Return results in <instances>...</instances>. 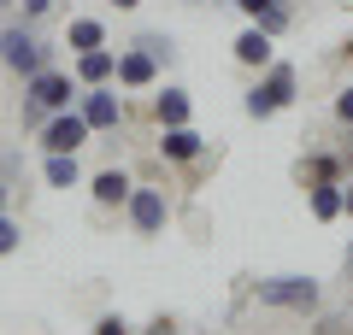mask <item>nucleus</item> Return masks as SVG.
Segmentation results:
<instances>
[{"instance_id": "a211bd4d", "label": "nucleus", "mask_w": 353, "mask_h": 335, "mask_svg": "<svg viewBox=\"0 0 353 335\" xmlns=\"http://www.w3.org/2000/svg\"><path fill=\"white\" fill-rule=\"evenodd\" d=\"M65 48L71 53L106 48V18H71V24H65Z\"/></svg>"}, {"instance_id": "7c9ffc66", "label": "nucleus", "mask_w": 353, "mask_h": 335, "mask_svg": "<svg viewBox=\"0 0 353 335\" xmlns=\"http://www.w3.org/2000/svg\"><path fill=\"white\" fill-rule=\"evenodd\" d=\"M0 30H6V18H0Z\"/></svg>"}, {"instance_id": "0eeeda50", "label": "nucleus", "mask_w": 353, "mask_h": 335, "mask_svg": "<svg viewBox=\"0 0 353 335\" xmlns=\"http://www.w3.org/2000/svg\"><path fill=\"white\" fill-rule=\"evenodd\" d=\"M124 218H130V230L136 236H165V223H171V194L165 188H130V200H124Z\"/></svg>"}, {"instance_id": "f03ea898", "label": "nucleus", "mask_w": 353, "mask_h": 335, "mask_svg": "<svg viewBox=\"0 0 353 335\" xmlns=\"http://www.w3.org/2000/svg\"><path fill=\"white\" fill-rule=\"evenodd\" d=\"M294 100H301V65L294 59H271L259 77H253V88L241 94V112H248L253 124H265V118L289 112Z\"/></svg>"}, {"instance_id": "4468645a", "label": "nucleus", "mask_w": 353, "mask_h": 335, "mask_svg": "<svg viewBox=\"0 0 353 335\" xmlns=\"http://www.w3.org/2000/svg\"><path fill=\"white\" fill-rule=\"evenodd\" d=\"M130 188H136V176H130L124 165H106V171L88 176V194H94V206H124Z\"/></svg>"}, {"instance_id": "7ed1b4c3", "label": "nucleus", "mask_w": 353, "mask_h": 335, "mask_svg": "<svg viewBox=\"0 0 353 335\" xmlns=\"http://www.w3.org/2000/svg\"><path fill=\"white\" fill-rule=\"evenodd\" d=\"M253 300H259L265 312H294V318H312V312L324 306V288H318V276L283 271V276H259V283H253Z\"/></svg>"}, {"instance_id": "6ab92c4d", "label": "nucleus", "mask_w": 353, "mask_h": 335, "mask_svg": "<svg viewBox=\"0 0 353 335\" xmlns=\"http://www.w3.org/2000/svg\"><path fill=\"white\" fill-rule=\"evenodd\" d=\"M136 48H141V53H153L159 65H171V59H176V36H171V30H141Z\"/></svg>"}, {"instance_id": "ddd939ff", "label": "nucleus", "mask_w": 353, "mask_h": 335, "mask_svg": "<svg viewBox=\"0 0 353 335\" xmlns=\"http://www.w3.org/2000/svg\"><path fill=\"white\" fill-rule=\"evenodd\" d=\"M206 153V136L194 124H171V130H159V159L165 165H194Z\"/></svg>"}, {"instance_id": "9b49d317", "label": "nucleus", "mask_w": 353, "mask_h": 335, "mask_svg": "<svg viewBox=\"0 0 353 335\" xmlns=\"http://www.w3.org/2000/svg\"><path fill=\"white\" fill-rule=\"evenodd\" d=\"M153 124H159V130L194 124V94L183 83H159V88H153Z\"/></svg>"}, {"instance_id": "393cba45", "label": "nucleus", "mask_w": 353, "mask_h": 335, "mask_svg": "<svg viewBox=\"0 0 353 335\" xmlns=\"http://www.w3.org/2000/svg\"><path fill=\"white\" fill-rule=\"evenodd\" d=\"M341 218H353V183H341Z\"/></svg>"}, {"instance_id": "6e6552de", "label": "nucleus", "mask_w": 353, "mask_h": 335, "mask_svg": "<svg viewBox=\"0 0 353 335\" xmlns=\"http://www.w3.org/2000/svg\"><path fill=\"white\" fill-rule=\"evenodd\" d=\"M118 88H130V94H153V88H159V59L141 53L136 41L118 48Z\"/></svg>"}, {"instance_id": "1a4fd4ad", "label": "nucleus", "mask_w": 353, "mask_h": 335, "mask_svg": "<svg viewBox=\"0 0 353 335\" xmlns=\"http://www.w3.org/2000/svg\"><path fill=\"white\" fill-rule=\"evenodd\" d=\"M230 59H236L241 71H265V65L277 59V36L259 30V24H241V36L230 41Z\"/></svg>"}, {"instance_id": "423d86ee", "label": "nucleus", "mask_w": 353, "mask_h": 335, "mask_svg": "<svg viewBox=\"0 0 353 335\" xmlns=\"http://www.w3.org/2000/svg\"><path fill=\"white\" fill-rule=\"evenodd\" d=\"M77 112L88 118L94 136H118L130 106H124V94H118V83H101V88H83V94H77Z\"/></svg>"}, {"instance_id": "aec40b11", "label": "nucleus", "mask_w": 353, "mask_h": 335, "mask_svg": "<svg viewBox=\"0 0 353 335\" xmlns=\"http://www.w3.org/2000/svg\"><path fill=\"white\" fill-rule=\"evenodd\" d=\"M18 247H24V223H18L12 212H0V259H12Z\"/></svg>"}, {"instance_id": "5701e85b", "label": "nucleus", "mask_w": 353, "mask_h": 335, "mask_svg": "<svg viewBox=\"0 0 353 335\" xmlns=\"http://www.w3.org/2000/svg\"><path fill=\"white\" fill-rule=\"evenodd\" d=\"M336 124H341V130H353V83H347V88H336Z\"/></svg>"}, {"instance_id": "412c9836", "label": "nucleus", "mask_w": 353, "mask_h": 335, "mask_svg": "<svg viewBox=\"0 0 353 335\" xmlns=\"http://www.w3.org/2000/svg\"><path fill=\"white\" fill-rule=\"evenodd\" d=\"M94 335H136V329H130L124 312H101V318H94Z\"/></svg>"}, {"instance_id": "a878e982", "label": "nucleus", "mask_w": 353, "mask_h": 335, "mask_svg": "<svg viewBox=\"0 0 353 335\" xmlns=\"http://www.w3.org/2000/svg\"><path fill=\"white\" fill-rule=\"evenodd\" d=\"M112 6H118V12H136V6H141V0H112Z\"/></svg>"}, {"instance_id": "f8f14e48", "label": "nucleus", "mask_w": 353, "mask_h": 335, "mask_svg": "<svg viewBox=\"0 0 353 335\" xmlns=\"http://www.w3.org/2000/svg\"><path fill=\"white\" fill-rule=\"evenodd\" d=\"M71 77H77L83 88L118 83V48H88V53H71Z\"/></svg>"}, {"instance_id": "4be33fe9", "label": "nucleus", "mask_w": 353, "mask_h": 335, "mask_svg": "<svg viewBox=\"0 0 353 335\" xmlns=\"http://www.w3.org/2000/svg\"><path fill=\"white\" fill-rule=\"evenodd\" d=\"M12 12H18V18H30V24H41V18L53 12V0H12Z\"/></svg>"}, {"instance_id": "c85d7f7f", "label": "nucleus", "mask_w": 353, "mask_h": 335, "mask_svg": "<svg viewBox=\"0 0 353 335\" xmlns=\"http://www.w3.org/2000/svg\"><path fill=\"white\" fill-rule=\"evenodd\" d=\"M6 200H12V188H0V212H6Z\"/></svg>"}, {"instance_id": "b1692460", "label": "nucleus", "mask_w": 353, "mask_h": 335, "mask_svg": "<svg viewBox=\"0 0 353 335\" xmlns=\"http://www.w3.org/2000/svg\"><path fill=\"white\" fill-rule=\"evenodd\" d=\"M141 335H183V329H176L171 318H153V323H148V329H141Z\"/></svg>"}, {"instance_id": "20e7f679", "label": "nucleus", "mask_w": 353, "mask_h": 335, "mask_svg": "<svg viewBox=\"0 0 353 335\" xmlns=\"http://www.w3.org/2000/svg\"><path fill=\"white\" fill-rule=\"evenodd\" d=\"M0 65L12 77H36L41 65H53V41L41 36L30 18H12V24L0 30Z\"/></svg>"}, {"instance_id": "2eb2a0df", "label": "nucleus", "mask_w": 353, "mask_h": 335, "mask_svg": "<svg viewBox=\"0 0 353 335\" xmlns=\"http://www.w3.org/2000/svg\"><path fill=\"white\" fill-rule=\"evenodd\" d=\"M341 171H347V159H341V153H306L301 165H294V176H301V183H341Z\"/></svg>"}, {"instance_id": "cd10ccee", "label": "nucleus", "mask_w": 353, "mask_h": 335, "mask_svg": "<svg viewBox=\"0 0 353 335\" xmlns=\"http://www.w3.org/2000/svg\"><path fill=\"white\" fill-rule=\"evenodd\" d=\"M341 265H347V276H353V241H347V259H341Z\"/></svg>"}, {"instance_id": "f257e3e1", "label": "nucleus", "mask_w": 353, "mask_h": 335, "mask_svg": "<svg viewBox=\"0 0 353 335\" xmlns=\"http://www.w3.org/2000/svg\"><path fill=\"white\" fill-rule=\"evenodd\" d=\"M77 94H83V83H77L71 71H59V65H41L36 77H24V100H18V124L36 136L41 124H48L53 112L77 106Z\"/></svg>"}, {"instance_id": "39448f33", "label": "nucleus", "mask_w": 353, "mask_h": 335, "mask_svg": "<svg viewBox=\"0 0 353 335\" xmlns=\"http://www.w3.org/2000/svg\"><path fill=\"white\" fill-rule=\"evenodd\" d=\"M88 141H94V130H88V118H83L77 106L53 112L48 124L36 130V148H41V153H83Z\"/></svg>"}, {"instance_id": "c756f323", "label": "nucleus", "mask_w": 353, "mask_h": 335, "mask_svg": "<svg viewBox=\"0 0 353 335\" xmlns=\"http://www.w3.org/2000/svg\"><path fill=\"white\" fill-rule=\"evenodd\" d=\"M0 12H12V0H0Z\"/></svg>"}, {"instance_id": "9d476101", "label": "nucleus", "mask_w": 353, "mask_h": 335, "mask_svg": "<svg viewBox=\"0 0 353 335\" xmlns=\"http://www.w3.org/2000/svg\"><path fill=\"white\" fill-rule=\"evenodd\" d=\"M248 24H259V30H271V36H289L294 30V0H230Z\"/></svg>"}, {"instance_id": "bb28decb", "label": "nucleus", "mask_w": 353, "mask_h": 335, "mask_svg": "<svg viewBox=\"0 0 353 335\" xmlns=\"http://www.w3.org/2000/svg\"><path fill=\"white\" fill-rule=\"evenodd\" d=\"M183 6H224V0H183Z\"/></svg>"}, {"instance_id": "dca6fc26", "label": "nucleus", "mask_w": 353, "mask_h": 335, "mask_svg": "<svg viewBox=\"0 0 353 335\" xmlns=\"http://www.w3.org/2000/svg\"><path fill=\"white\" fill-rule=\"evenodd\" d=\"M41 183L48 188H83L88 176H83V165H77V153H48V159H41Z\"/></svg>"}, {"instance_id": "f3484780", "label": "nucleus", "mask_w": 353, "mask_h": 335, "mask_svg": "<svg viewBox=\"0 0 353 335\" xmlns=\"http://www.w3.org/2000/svg\"><path fill=\"white\" fill-rule=\"evenodd\" d=\"M306 212L318 223H336L341 218V183H306Z\"/></svg>"}]
</instances>
